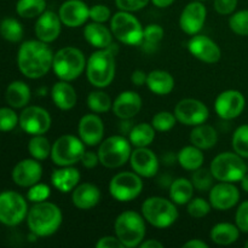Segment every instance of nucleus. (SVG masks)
<instances>
[{"label":"nucleus","mask_w":248,"mask_h":248,"mask_svg":"<svg viewBox=\"0 0 248 248\" xmlns=\"http://www.w3.org/2000/svg\"><path fill=\"white\" fill-rule=\"evenodd\" d=\"M114 232L124 247H140L147 234L144 217L135 211H124L114 222Z\"/></svg>","instance_id":"20e7f679"},{"label":"nucleus","mask_w":248,"mask_h":248,"mask_svg":"<svg viewBox=\"0 0 248 248\" xmlns=\"http://www.w3.org/2000/svg\"><path fill=\"white\" fill-rule=\"evenodd\" d=\"M210 170L216 181L236 183L247 173L248 167L244 161V157L239 154L235 152H225L218 154L212 160Z\"/></svg>","instance_id":"1a4fd4ad"},{"label":"nucleus","mask_w":248,"mask_h":248,"mask_svg":"<svg viewBox=\"0 0 248 248\" xmlns=\"http://www.w3.org/2000/svg\"><path fill=\"white\" fill-rule=\"evenodd\" d=\"M150 0H115V4L121 11L136 12L144 9Z\"/></svg>","instance_id":"3c124183"},{"label":"nucleus","mask_w":248,"mask_h":248,"mask_svg":"<svg viewBox=\"0 0 248 248\" xmlns=\"http://www.w3.org/2000/svg\"><path fill=\"white\" fill-rule=\"evenodd\" d=\"M191 183L194 188L199 191H210L211 188L215 186V177H213L211 170L200 167V169L193 171L191 174Z\"/></svg>","instance_id":"a19ab883"},{"label":"nucleus","mask_w":248,"mask_h":248,"mask_svg":"<svg viewBox=\"0 0 248 248\" xmlns=\"http://www.w3.org/2000/svg\"><path fill=\"white\" fill-rule=\"evenodd\" d=\"M27 225L38 237L51 236L58 232L63 220L61 208L50 201L34 203L27 215Z\"/></svg>","instance_id":"f03ea898"},{"label":"nucleus","mask_w":248,"mask_h":248,"mask_svg":"<svg viewBox=\"0 0 248 248\" xmlns=\"http://www.w3.org/2000/svg\"><path fill=\"white\" fill-rule=\"evenodd\" d=\"M97 248H124L123 242L118 239V236H103L97 241Z\"/></svg>","instance_id":"864d4df0"},{"label":"nucleus","mask_w":248,"mask_h":248,"mask_svg":"<svg viewBox=\"0 0 248 248\" xmlns=\"http://www.w3.org/2000/svg\"><path fill=\"white\" fill-rule=\"evenodd\" d=\"M28 205L21 194L14 190L0 193V223L6 227L21 224L28 215Z\"/></svg>","instance_id":"f8f14e48"},{"label":"nucleus","mask_w":248,"mask_h":248,"mask_svg":"<svg viewBox=\"0 0 248 248\" xmlns=\"http://www.w3.org/2000/svg\"><path fill=\"white\" fill-rule=\"evenodd\" d=\"M23 27L16 18L7 17L0 22V35L10 43H18L23 38Z\"/></svg>","instance_id":"ea45409f"},{"label":"nucleus","mask_w":248,"mask_h":248,"mask_svg":"<svg viewBox=\"0 0 248 248\" xmlns=\"http://www.w3.org/2000/svg\"><path fill=\"white\" fill-rule=\"evenodd\" d=\"M101 201V190L92 183L78 184L72 191V202L77 208L87 211L98 205Z\"/></svg>","instance_id":"393cba45"},{"label":"nucleus","mask_w":248,"mask_h":248,"mask_svg":"<svg viewBox=\"0 0 248 248\" xmlns=\"http://www.w3.org/2000/svg\"><path fill=\"white\" fill-rule=\"evenodd\" d=\"M110 31L114 38L128 46H140L143 28L140 19L128 11H118L110 18Z\"/></svg>","instance_id":"6e6552de"},{"label":"nucleus","mask_w":248,"mask_h":248,"mask_svg":"<svg viewBox=\"0 0 248 248\" xmlns=\"http://www.w3.org/2000/svg\"><path fill=\"white\" fill-rule=\"evenodd\" d=\"M53 55L47 44L39 39L24 41L17 52L19 72L28 79H40L52 68Z\"/></svg>","instance_id":"f257e3e1"},{"label":"nucleus","mask_w":248,"mask_h":248,"mask_svg":"<svg viewBox=\"0 0 248 248\" xmlns=\"http://www.w3.org/2000/svg\"><path fill=\"white\" fill-rule=\"evenodd\" d=\"M188 50L195 58L201 62L213 64L218 63L222 58V50L215 40L208 38L207 35L196 34L188 41Z\"/></svg>","instance_id":"f3484780"},{"label":"nucleus","mask_w":248,"mask_h":248,"mask_svg":"<svg viewBox=\"0 0 248 248\" xmlns=\"http://www.w3.org/2000/svg\"><path fill=\"white\" fill-rule=\"evenodd\" d=\"M58 16L63 26L78 28L90 19V7L82 0H67L60 6Z\"/></svg>","instance_id":"412c9836"},{"label":"nucleus","mask_w":248,"mask_h":248,"mask_svg":"<svg viewBox=\"0 0 248 248\" xmlns=\"http://www.w3.org/2000/svg\"><path fill=\"white\" fill-rule=\"evenodd\" d=\"M240 182H241L242 190H245L246 193H248V172L246 174H245L244 177H242V179Z\"/></svg>","instance_id":"052dcab7"},{"label":"nucleus","mask_w":248,"mask_h":248,"mask_svg":"<svg viewBox=\"0 0 248 248\" xmlns=\"http://www.w3.org/2000/svg\"><path fill=\"white\" fill-rule=\"evenodd\" d=\"M246 106L245 96L237 90H225L220 92L215 101V110L223 120L239 118Z\"/></svg>","instance_id":"2eb2a0df"},{"label":"nucleus","mask_w":248,"mask_h":248,"mask_svg":"<svg viewBox=\"0 0 248 248\" xmlns=\"http://www.w3.org/2000/svg\"><path fill=\"white\" fill-rule=\"evenodd\" d=\"M132 144L125 136L115 135L106 138L98 147L99 164L107 169H119L130 161Z\"/></svg>","instance_id":"0eeeda50"},{"label":"nucleus","mask_w":248,"mask_h":248,"mask_svg":"<svg viewBox=\"0 0 248 248\" xmlns=\"http://www.w3.org/2000/svg\"><path fill=\"white\" fill-rule=\"evenodd\" d=\"M79 138L87 147L101 144L104 138V124L98 114L91 113L81 116L78 125Z\"/></svg>","instance_id":"aec40b11"},{"label":"nucleus","mask_w":248,"mask_h":248,"mask_svg":"<svg viewBox=\"0 0 248 248\" xmlns=\"http://www.w3.org/2000/svg\"><path fill=\"white\" fill-rule=\"evenodd\" d=\"M240 200V191L234 183L229 182H219L211 188L208 194L212 208L217 211H228L235 207Z\"/></svg>","instance_id":"a211bd4d"},{"label":"nucleus","mask_w":248,"mask_h":248,"mask_svg":"<svg viewBox=\"0 0 248 248\" xmlns=\"http://www.w3.org/2000/svg\"><path fill=\"white\" fill-rule=\"evenodd\" d=\"M62 31V21L56 12L46 10L38 17L34 27L36 38L46 44L57 40Z\"/></svg>","instance_id":"5701e85b"},{"label":"nucleus","mask_w":248,"mask_h":248,"mask_svg":"<svg viewBox=\"0 0 248 248\" xmlns=\"http://www.w3.org/2000/svg\"><path fill=\"white\" fill-rule=\"evenodd\" d=\"M46 11V0H18L16 12L22 18H35Z\"/></svg>","instance_id":"58836bf2"},{"label":"nucleus","mask_w":248,"mask_h":248,"mask_svg":"<svg viewBox=\"0 0 248 248\" xmlns=\"http://www.w3.org/2000/svg\"><path fill=\"white\" fill-rule=\"evenodd\" d=\"M240 236V229L232 223H218L211 229L210 237L216 245L229 246L236 242Z\"/></svg>","instance_id":"473e14b6"},{"label":"nucleus","mask_w":248,"mask_h":248,"mask_svg":"<svg viewBox=\"0 0 248 248\" xmlns=\"http://www.w3.org/2000/svg\"><path fill=\"white\" fill-rule=\"evenodd\" d=\"M164 28L159 24H148L143 31V40L140 46L145 52H154L164 39Z\"/></svg>","instance_id":"c9c22d12"},{"label":"nucleus","mask_w":248,"mask_h":248,"mask_svg":"<svg viewBox=\"0 0 248 248\" xmlns=\"http://www.w3.org/2000/svg\"><path fill=\"white\" fill-rule=\"evenodd\" d=\"M147 77L148 74L144 70L137 69L131 74V82L135 86H143V85L147 84Z\"/></svg>","instance_id":"6e6d98bb"},{"label":"nucleus","mask_w":248,"mask_h":248,"mask_svg":"<svg viewBox=\"0 0 248 248\" xmlns=\"http://www.w3.org/2000/svg\"><path fill=\"white\" fill-rule=\"evenodd\" d=\"M19 116L12 108H0V132H10L18 125Z\"/></svg>","instance_id":"49530a36"},{"label":"nucleus","mask_w":248,"mask_h":248,"mask_svg":"<svg viewBox=\"0 0 248 248\" xmlns=\"http://www.w3.org/2000/svg\"><path fill=\"white\" fill-rule=\"evenodd\" d=\"M194 186L186 178H177L170 184V199L176 205H186L193 199Z\"/></svg>","instance_id":"72a5a7b5"},{"label":"nucleus","mask_w":248,"mask_h":248,"mask_svg":"<svg viewBox=\"0 0 248 248\" xmlns=\"http://www.w3.org/2000/svg\"><path fill=\"white\" fill-rule=\"evenodd\" d=\"M31 92L28 85L21 80L12 81L7 86L6 92H5V99L7 104L14 109H22L28 106L31 101Z\"/></svg>","instance_id":"c756f323"},{"label":"nucleus","mask_w":248,"mask_h":248,"mask_svg":"<svg viewBox=\"0 0 248 248\" xmlns=\"http://www.w3.org/2000/svg\"><path fill=\"white\" fill-rule=\"evenodd\" d=\"M232 149L244 159H248V125H241L232 133Z\"/></svg>","instance_id":"79ce46f5"},{"label":"nucleus","mask_w":248,"mask_h":248,"mask_svg":"<svg viewBox=\"0 0 248 248\" xmlns=\"http://www.w3.org/2000/svg\"><path fill=\"white\" fill-rule=\"evenodd\" d=\"M130 165L133 171L142 178H152L156 176L160 167L156 154L148 147L135 148L131 153Z\"/></svg>","instance_id":"6ab92c4d"},{"label":"nucleus","mask_w":248,"mask_h":248,"mask_svg":"<svg viewBox=\"0 0 248 248\" xmlns=\"http://www.w3.org/2000/svg\"><path fill=\"white\" fill-rule=\"evenodd\" d=\"M148 89L157 96H167L174 89V79L167 70L156 69L148 73L147 84Z\"/></svg>","instance_id":"c85d7f7f"},{"label":"nucleus","mask_w":248,"mask_h":248,"mask_svg":"<svg viewBox=\"0 0 248 248\" xmlns=\"http://www.w3.org/2000/svg\"><path fill=\"white\" fill-rule=\"evenodd\" d=\"M85 153V144L79 137L73 135H63L53 142L51 149V160L58 167L74 166L80 162Z\"/></svg>","instance_id":"9d476101"},{"label":"nucleus","mask_w":248,"mask_h":248,"mask_svg":"<svg viewBox=\"0 0 248 248\" xmlns=\"http://www.w3.org/2000/svg\"><path fill=\"white\" fill-rule=\"evenodd\" d=\"M207 10L202 1H194L186 4L179 16V28L188 35H196L205 26Z\"/></svg>","instance_id":"dca6fc26"},{"label":"nucleus","mask_w":248,"mask_h":248,"mask_svg":"<svg viewBox=\"0 0 248 248\" xmlns=\"http://www.w3.org/2000/svg\"><path fill=\"white\" fill-rule=\"evenodd\" d=\"M155 128L152 124L140 123L133 126L128 133V140L132 147L143 148L149 147L155 140Z\"/></svg>","instance_id":"f704fd0d"},{"label":"nucleus","mask_w":248,"mask_h":248,"mask_svg":"<svg viewBox=\"0 0 248 248\" xmlns=\"http://www.w3.org/2000/svg\"><path fill=\"white\" fill-rule=\"evenodd\" d=\"M51 195V189L47 184L44 183H36L34 186H29V190L27 193V199H28L31 202L38 203L46 201Z\"/></svg>","instance_id":"de8ad7c7"},{"label":"nucleus","mask_w":248,"mask_h":248,"mask_svg":"<svg viewBox=\"0 0 248 248\" xmlns=\"http://www.w3.org/2000/svg\"><path fill=\"white\" fill-rule=\"evenodd\" d=\"M51 98L53 104L61 110H70L77 106L78 94L74 87L69 84V81L56 82L51 89Z\"/></svg>","instance_id":"cd10ccee"},{"label":"nucleus","mask_w":248,"mask_h":248,"mask_svg":"<svg viewBox=\"0 0 248 248\" xmlns=\"http://www.w3.org/2000/svg\"><path fill=\"white\" fill-rule=\"evenodd\" d=\"M198 1H202L203 2V1H206V0H198Z\"/></svg>","instance_id":"e2e57ef3"},{"label":"nucleus","mask_w":248,"mask_h":248,"mask_svg":"<svg viewBox=\"0 0 248 248\" xmlns=\"http://www.w3.org/2000/svg\"><path fill=\"white\" fill-rule=\"evenodd\" d=\"M86 102L90 110L96 114L107 113L113 107V101L109 97V94L107 92L102 91V90H96V91L90 92Z\"/></svg>","instance_id":"4c0bfd02"},{"label":"nucleus","mask_w":248,"mask_h":248,"mask_svg":"<svg viewBox=\"0 0 248 248\" xmlns=\"http://www.w3.org/2000/svg\"><path fill=\"white\" fill-rule=\"evenodd\" d=\"M184 248H208V245L200 239H193L183 245Z\"/></svg>","instance_id":"4d7b16f0"},{"label":"nucleus","mask_w":248,"mask_h":248,"mask_svg":"<svg viewBox=\"0 0 248 248\" xmlns=\"http://www.w3.org/2000/svg\"><path fill=\"white\" fill-rule=\"evenodd\" d=\"M150 1L154 6L159 7V9H166V7L171 6L173 4L174 0H150Z\"/></svg>","instance_id":"bf43d9fd"},{"label":"nucleus","mask_w":248,"mask_h":248,"mask_svg":"<svg viewBox=\"0 0 248 248\" xmlns=\"http://www.w3.org/2000/svg\"><path fill=\"white\" fill-rule=\"evenodd\" d=\"M190 143L201 150H208L215 147L218 142V132L213 126L201 124L194 126L189 136Z\"/></svg>","instance_id":"7c9ffc66"},{"label":"nucleus","mask_w":248,"mask_h":248,"mask_svg":"<svg viewBox=\"0 0 248 248\" xmlns=\"http://www.w3.org/2000/svg\"><path fill=\"white\" fill-rule=\"evenodd\" d=\"M203 161H205V155H203L202 150L193 144L182 148L177 154V162L186 171L193 172L200 169L202 167Z\"/></svg>","instance_id":"2f4dec72"},{"label":"nucleus","mask_w":248,"mask_h":248,"mask_svg":"<svg viewBox=\"0 0 248 248\" xmlns=\"http://www.w3.org/2000/svg\"><path fill=\"white\" fill-rule=\"evenodd\" d=\"M235 224L241 232L248 234V200L240 203L235 215Z\"/></svg>","instance_id":"8fccbe9b"},{"label":"nucleus","mask_w":248,"mask_h":248,"mask_svg":"<svg viewBox=\"0 0 248 248\" xmlns=\"http://www.w3.org/2000/svg\"><path fill=\"white\" fill-rule=\"evenodd\" d=\"M51 123L50 113L43 107L28 106L19 114V127L31 136L45 135L50 130Z\"/></svg>","instance_id":"ddd939ff"},{"label":"nucleus","mask_w":248,"mask_h":248,"mask_svg":"<svg viewBox=\"0 0 248 248\" xmlns=\"http://www.w3.org/2000/svg\"><path fill=\"white\" fill-rule=\"evenodd\" d=\"M142 109V97L135 91H124L114 99L113 110L114 115L120 120H131L135 118Z\"/></svg>","instance_id":"b1692460"},{"label":"nucleus","mask_w":248,"mask_h":248,"mask_svg":"<svg viewBox=\"0 0 248 248\" xmlns=\"http://www.w3.org/2000/svg\"><path fill=\"white\" fill-rule=\"evenodd\" d=\"M81 174L74 166H61L51 174V183L61 193H70L79 184Z\"/></svg>","instance_id":"a878e982"},{"label":"nucleus","mask_w":248,"mask_h":248,"mask_svg":"<svg viewBox=\"0 0 248 248\" xmlns=\"http://www.w3.org/2000/svg\"><path fill=\"white\" fill-rule=\"evenodd\" d=\"M140 248H164V244H161L157 240H144L142 244L140 245Z\"/></svg>","instance_id":"13d9d810"},{"label":"nucleus","mask_w":248,"mask_h":248,"mask_svg":"<svg viewBox=\"0 0 248 248\" xmlns=\"http://www.w3.org/2000/svg\"><path fill=\"white\" fill-rule=\"evenodd\" d=\"M245 247H246V248H248V241L246 242V244H245Z\"/></svg>","instance_id":"680f3d73"},{"label":"nucleus","mask_w":248,"mask_h":248,"mask_svg":"<svg viewBox=\"0 0 248 248\" xmlns=\"http://www.w3.org/2000/svg\"><path fill=\"white\" fill-rule=\"evenodd\" d=\"M12 181L22 188H29L39 183L43 177V166L35 159H24L17 162L12 170Z\"/></svg>","instance_id":"4be33fe9"},{"label":"nucleus","mask_w":248,"mask_h":248,"mask_svg":"<svg viewBox=\"0 0 248 248\" xmlns=\"http://www.w3.org/2000/svg\"><path fill=\"white\" fill-rule=\"evenodd\" d=\"M178 123L176 119L174 113L171 111H159V113L155 114L152 119V125L157 132H167V131L172 130L174 127V125Z\"/></svg>","instance_id":"37998d69"},{"label":"nucleus","mask_w":248,"mask_h":248,"mask_svg":"<svg viewBox=\"0 0 248 248\" xmlns=\"http://www.w3.org/2000/svg\"><path fill=\"white\" fill-rule=\"evenodd\" d=\"M86 69V58L80 48L65 46L53 55L52 70L56 77L64 81L78 79Z\"/></svg>","instance_id":"39448f33"},{"label":"nucleus","mask_w":248,"mask_h":248,"mask_svg":"<svg viewBox=\"0 0 248 248\" xmlns=\"http://www.w3.org/2000/svg\"><path fill=\"white\" fill-rule=\"evenodd\" d=\"M80 162H81L82 166L86 167V169H90V170L94 169V167L99 164L98 154H97V153L86 152V150H85V153L82 154Z\"/></svg>","instance_id":"5fc2aeb1"},{"label":"nucleus","mask_w":248,"mask_h":248,"mask_svg":"<svg viewBox=\"0 0 248 248\" xmlns=\"http://www.w3.org/2000/svg\"><path fill=\"white\" fill-rule=\"evenodd\" d=\"M239 0H213V6L215 10L219 15H232L236 10Z\"/></svg>","instance_id":"603ef678"},{"label":"nucleus","mask_w":248,"mask_h":248,"mask_svg":"<svg viewBox=\"0 0 248 248\" xmlns=\"http://www.w3.org/2000/svg\"><path fill=\"white\" fill-rule=\"evenodd\" d=\"M211 208H212V206H211L210 201L205 200L202 198L191 199L186 203V211H188L189 216L193 218H196V219L206 217L210 213Z\"/></svg>","instance_id":"a18cd8bd"},{"label":"nucleus","mask_w":248,"mask_h":248,"mask_svg":"<svg viewBox=\"0 0 248 248\" xmlns=\"http://www.w3.org/2000/svg\"><path fill=\"white\" fill-rule=\"evenodd\" d=\"M111 18V11L107 5L97 4L90 7V19L97 23H106Z\"/></svg>","instance_id":"09e8293b"},{"label":"nucleus","mask_w":248,"mask_h":248,"mask_svg":"<svg viewBox=\"0 0 248 248\" xmlns=\"http://www.w3.org/2000/svg\"><path fill=\"white\" fill-rule=\"evenodd\" d=\"M142 216L145 222L159 229L171 227L178 219V210L171 199L150 196L142 203Z\"/></svg>","instance_id":"423d86ee"},{"label":"nucleus","mask_w":248,"mask_h":248,"mask_svg":"<svg viewBox=\"0 0 248 248\" xmlns=\"http://www.w3.org/2000/svg\"><path fill=\"white\" fill-rule=\"evenodd\" d=\"M174 115L178 123L186 126H198L205 124L210 110L203 102L195 98L181 99L174 107Z\"/></svg>","instance_id":"4468645a"},{"label":"nucleus","mask_w":248,"mask_h":248,"mask_svg":"<svg viewBox=\"0 0 248 248\" xmlns=\"http://www.w3.org/2000/svg\"><path fill=\"white\" fill-rule=\"evenodd\" d=\"M143 181L135 171H124L116 173L109 182V193L119 202H128L140 195Z\"/></svg>","instance_id":"9b49d317"},{"label":"nucleus","mask_w":248,"mask_h":248,"mask_svg":"<svg viewBox=\"0 0 248 248\" xmlns=\"http://www.w3.org/2000/svg\"><path fill=\"white\" fill-rule=\"evenodd\" d=\"M116 64L114 44L108 48H101L91 53L86 62V77L90 84L97 89H104L115 78Z\"/></svg>","instance_id":"7ed1b4c3"},{"label":"nucleus","mask_w":248,"mask_h":248,"mask_svg":"<svg viewBox=\"0 0 248 248\" xmlns=\"http://www.w3.org/2000/svg\"><path fill=\"white\" fill-rule=\"evenodd\" d=\"M84 38L91 46L97 50L108 48L113 44V33L110 28L104 26V23L91 22L84 28Z\"/></svg>","instance_id":"bb28decb"},{"label":"nucleus","mask_w":248,"mask_h":248,"mask_svg":"<svg viewBox=\"0 0 248 248\" xmlns=\"http://www.w3.org/2000/svg\"><path fill=\"white\" fill-rule=\"evenodd\" d=\"M229 27L237 35L248 36V10H241L232 14Z\"/></svg>","instance_id":"c03bdc74"},{"label":"nucleus","mask_w":248,"mask_h":248,"mask_svg":"<svg viewBox=\"0 0 248 248\" xmlns=\"http://www.w3.org/2000/svg\"><path fill=\"white\" fill-rule=\"evenodd\" d=\"M52 144L44 135L33 136L28 142V152L33 159L43 161L51 155Z\"/></svg>","instance_id":"e433bc0d"}]
</instances>
